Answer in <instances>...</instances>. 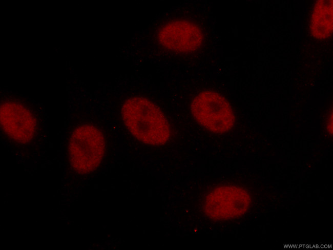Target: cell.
<instances>
[{"mask_svg":"<svg viewBox=\"0 0 333 250\" xmlns=\"http://www.w3.org/2000/svg\"><path fill=\"white\" fill-rule=\"evenodd\" d=\"M127 127L140 141L152 145L165 144L171 136L169 123L153 102L142 97L129 98L121 109Z\"/></svg>","mask_w":333,"mask_h":250,"instance_id":"1","label":"cell"},{"mask_svg":"<svg viewBox=\"0 0 333 250\" xmlns=\"http://www.w3.org/2000/svg\"><path fill=\"white\" fill-rule=\"evenodd\" d=\"M105 143L96 127L89 124L77 127L69 138L68 154L71 165L79 174H88L99 165L103 157Z\"/></svg>","mask_w":333,"mask_h":250,"instance_id":"2","label":"cell"},{"mask_svg":"<svg viewBox=\"0 0 333 250\" xmlns=\"http://www.w3.org/2000/svg\"><path fill=\"white\" fill-rule=\"evenodd\" d=\"M191 109L196 121L212 132L225 133L234 125L235 116L230 103L216 92L206 90L198 94Z\"/></svg>","mask_w":333,"mask_h":250,"instance_id":"3","label":"cell"},{"mask_svg":"<svg viewBox=\"0 0 333 250\" xmlns=\"http://www.w3.org/2000/svg\"><path fill=\"white\" fill-rule=\"evenodd\" d=\"M251 202V197L243 189L235 186H222L210 192L204 198L203 212L210 218L223 220L244 214Z\"/></svg>","mask_w":333,"mask_h":250,"instance_id":"4","label":"cell"},{"mask_svg":"<svg viewBox=\"0 0 333 250\" xmlns=\"http://www.w3.org/2000/svg\"><path fill=\"white\" fill-rule=\"evenodd\" d=\"M158 39L164 48L179 53L196 50L202 41V33L194 24L184 20H174L159 31Z\"/></svg>","mask_w":333,"mask_h":250,"instance_id":"5","label":"cell"},{"mask_svg":"<svg viewBox=\"0 0 333 250\" xmlns=\"http://www.w3.org/2000/svg\"><path fill=\"white\" fill-rule=\"evenodd\" d=\"M1 123L9 137L23 143L31 140L36 126L31 112L22 104L15 102H6L1 105Z\"/></svg>","mask_w":333,"mask_h":250,"instance_id":"6","label":"cell"},{"mask_svg":"<svg viewBox=\"0 0 333 250\" xmlns=\"http://www.w3.org/2000/svg\"><path fill=\"white\" fill-rule=\"evenodd\" d=\"M310 32L316 39H324L332 32V1L320 0L315 3L310 17Z\"/></svg>","mask_w":333,"mask_h":250,"instance_id":"7","label":"cell"}]
</instances>
